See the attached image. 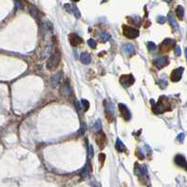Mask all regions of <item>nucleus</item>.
Here are the masks:
<instances>
[{"mask_svg":"<svg viewBox=\"0 0 187 187\" xmlns=\"http://www.w3.org/2000/svg\"><path fill=\"white\" fill-rule=\"evenodd\" d=\"M170 109V105L169 103V99L166 96H161L159 98L158 102L155 104V107L153 108V111L154 113H162V112H165L167 111Z\"/></svg>","mask_w":187,"mask_h":187,"instance_id":"nucleus-1","label":"nucleus"},{"mask_svg":"<svg viewBox=\"0 0 187 187\" xmlns=\"http://www.w3.org/2000/svg\"><path fill=\"white\" fill-rule=\"evenodd\" d=\"M60 59H61V54H60V51L56 50L54 53L51 54L50 56L49 60L47 61V64H46V67H47V69L48 70H53L56 69V67L59 65V62H60Z\"/></svg>","mask_w":187,"mask_h":187,"instance_id":"nucleus-2","label":"nucleus"},{"mask_svg":"<svg viewBox=\"0 0 187 187\" xmlns=\"http://www.w3.org/2000/svg\"><path fill=\"white\" fill-rule=\"evenodd\" d=\"M122 31H124V35L128 38H136L140 35V31L137 28L128 26V25H124L122 26Z\"/></svg>","mask_w":187,"mask_h":187,"instance_id":"nucleus-3","label":"nucleus"},{"mask_svg":"<svg viewBox=\"0 0 187 187\" xmlns=\"http://www.w3.org/2000/svg\"><path fill=\"white\" fill-rule=\"evenodd\" d=\"M120 82L124 87H130L135 82V78L131 74H126V75H122L120 78Z\"/></svg>","mask_w":187,"mask_h":187,"instance_id":"nucleus-4","label":"nucleus"},{"mask_svg":"<svg viewBox=\"0 0 187 187\" xmlns=\"http://www.w3.org/2000/svg\"><path fill=\"white\" fill-rule=\"evenodd\" d=\"M175 40H170V38H167L163 41L162 43L160 45V50L161 51H169L170 49H172V48L175 46Z\"/></svg>","mask_w":187,"mask_h":187,"instance_id":"nucleus-5","label":"nucleus"},{"mask_svg":"<svg viewBox=\"0 0 187 187\" xmlns=\"http://www.w3.org/2000/svg\"><path fill=\"white\" fill-rule=\"evenodd\" d=\"M183 67H178V68L174 69L171 72V75H170V80L174 82H177L182 79V73H183Z\"/></svg>","mask_w":187,"mask_h":187,"instance_id":"nucleus-6","label":"nucleus"},{"mask_svg":"<svg viewBox=\"0 0 187 187\" xmlns=\"http://www.w3.org/2000/svg\"><path fill=\"white\" fill-rule=\"evenodd\" d=\"M60 94H61V95L67 96V97H68V96L72 95V89H71V87H70L69 83L67 82H65L62 85H61Z\"/></svg>","mask_w":187,"mask_h":187,"instance_id":"nucleus-7","label":"nucleus"},{"mask_svg":"<svg viewBox=\"0 0 187 187\" xmlns=\"http://www.w3.org/2000/svg\"><path fill=\"white\" fill-rule=\"evenodd\" d=\"M169 61L167 57H159V58H156V59L153 61V65L159 69L167 67L169 65Z\"/></svg>","mask_w":187,"mask_h":187,"instance_id":"nucleus-8","label":"nucleus"},{"mask_svg":"<svg viewBox=\"0 0 187 187\" xmlns=\"http://www.w3.org/2000/svg\"><path fill=\"white\" fill-rule=\"evenodd\" d=\"M105 111H106V114L109 118V117H113L114 112H115V107L114 104L111 101H105Z\"/></svg>","mask_w":187,"mask_h":187,"instance_id":"nucleus-9","label":"nucleus"},{"mask_svg":"<svg viewBox=\"0 0 187 187\" xmlns=\"http://www.w3.org/2000/svg\"><path fill=\"white\" fill-rule=\"evenodd\" d=\"M119 109H120V112L122 116V118L126 121H129L130 118H131V113H130L129 109H128L126 106L121 103V104H119Z\"/></svg>","mask_w":187,"mask_h":187,"instance_id":"nucleus-10","label":"nucleus"},{"mask_svg":"<svg viewBox=\"0 0 187 187\" xmlns=\"http://www.w3.org/2000/svg\"><path fill=\"white\" fill-rule=\"evenodd\" d=\"M68 40L72 46H78V45H80L82 42V38L80 36H78L77 34H70L68 37Z\"/></svg>","mask_w":187,"mask_h":187,"instance_id":"nucleus-11","label":"nucleus"},{"mask_svg":"<svg viewBox=\"0 0 187 187\" xmlns=\"http://www.w3.org/2000/svg\"><path fill=\"white\" fill-rule=\"evenodd\" d=\"M65 9L67 11H69L70 13H72L75 15L76 18H80V12L78 9V8L76 7L75 5H70V4H67L65 5Z\"/></svg>","mask_w":187,"mask_h":187,"instance_id":"nucleus-12","label":"nucleus"},{"mask_svg":"<svg viewBox=\"0 0 187 187\" xmlns=\"http://www.w3.org/2000/svg\"><path fill=\"white\" fill-rule=\"evenodd\" d=\"M61 77H62V73H56L51 76L50 83H51V85L53 86V88H56V86L58 85V83H59L61 80Z\"/></svg>","mask_w":187,"mask_h":187,"instance_id":"nucleus-13","label":"nucleus"},{"mask_svg":"<svg viewBox=\"0 0 187 187\" xmlns=\"http://www.w3.org/2000/svg\"><path fill=\"white\" fill-rule=\"evenodd\" d=\"M174 161H175L176 165H178L180 167H184L185 163H186L185 157L183 155H182V154H177V155L175 156V159H174Z\"/></svg>","mask_w":187,"mask_h":187,"instance_id":"nucleus-14","label":"nucleus"},{"mask_svg":"<svg viewBox=\"0 0 187 187\" xmlns=\"http://www.w3.org/2000/svg\"><path fill=\"white\" fill-rule=\"evenodd\" d=\"M122 51H124L125 53H133L135 51V47L133 46V44L131 43H125L122 45Z\"/></svg>","mask_w":187,"mask_h":187,"instance_id":"nucleus-15","label":"nucleus"},{"mask_svg":"<svg viewBox=\"0 0 187 187\" xmlns=\"http://www.w3.org/2000/svg\"><path fill=\"white\" fill-rule=\"evenodd\" d=\"M29 12H30V14L33 16L36 20H40L41 14H40V12L38 11V9L33 7V6H30V7H29Z\"/></svg>","mask_w":187,"mask_h":187,"instance_id":"nucleus-16","label":"nucleus"},{"mask_svg":"<svg viewBox=\"0 0 187 187\" xmlns=\"http://www.w3.org/2000/svg\"><path fill=\"white\" fill-rule=\"evenodd\" d=\"M115 148H116V150L119 151V153H122V151H125V150H126L124 144L122 142V140H120V138H117V140H116Z\"/></svg>","mask_w":187,"mask_h":187,"instance_id":"nucleus-17","label":"nucleus"},{"mask_svg":"<svg viewBox=\"0 0 187 187\" xmlns=\"http://www.w3.org/2000/svg\"><path fill=\"white\" fill-rule=\"evenodd\" d=\"M80 61H82L83 64L87 65V64H89L91 62V55L87 53H82L80 54Z\"/></svg>","mask_w":187,"mask_h":187,"instance_id":"nucleus-18","label":"nucleus"},{"mask_svg":"<svg viewBox=\"0 0 187 187\" xmlns=\"http://www.w3.org/2000/svg\"><path fill=\"white\" fill-rule=\"evenodd\" d=\"M176 14H177V17H178L180 20H182L183 19V16H184V9H183L182 6H178V7H177Z\"/></svg>","mask_w":187,"mask_h":187,"instance_id":"nucleus-19","label":"nucleus"},{"mask_svg":"<svg viewBox=\"0 0 187 187\" xmlns=\"http://www.w3.org/2000/svg\"><path fill=\"white\" fill-rule=\"evenodd\" d=\"M101 121L100 120H97L95 124L93 125V130L95 132V133H98V132H100L101 130Z\"/></svg>","mask_w":187,"mask_h":187,"instance_id":"nucleus-20","label":"nucleus"},{"mask_svg":"<svg viewBox=\"0 0 187 187\" xmlns=\"http://www.w3.org/2000/svg\"><path fill=\"white\" fill-rule=\"evenodd\" d=\"M169 20L170 24H171L174 28H175V29L178 28V24H177L176 20H175V18H174V16H173L172 13H169Z\"/></svg>","mask_w":187,"mask_h":187,"instance_id":"nucleus-21","label":"nucleus"},{"mask_svg":"<svg viewBox=\"0 0 187 187\" xmlns=\"http://www.w3.org/2000/svg\"><path fill=\"white\" fill-rule=\"evenodd\" d=\"M82 109L83 111H87L89 109V102L88 100H86V99H82Z\"/></svg>","mask_w":187,"mask_h":187,"instance_id":"nucleus-22","label":"nucleus"},{"mask_svg":"<svg viewBox=\"0 0 187 187\" xmlns=\"http://www.w3.org/2000/svg\"><path fill=\"white\" fill-rule=\"evenodd\" d=\"M80 175H82L83 178H86V177H88L89 175V170L87 169V166L85 167H83L82 169V171H80Z\"/></svg>","mask_w":187,"mask_h":187,"instance_id":"nucleus-23","label":"nucleus"},{"mask_svg":"<svg viewBox=\"0 0 187 187\" xmlns=\"http://www.w3.org/2000/svg\"><path fill=\"white\" fill-rule=\"evenodd\" d=\"M147 47H148V49H149V51H155V49H156V45L154 44L153 42H148Z\"/></svg>","mask_w":187,"mask_h":187,"instance_id":"nucleus-24","label":"nucleus"},{"mask_svg":"<svg viewBox=\"0 0 187 187\" xmlns=\"http://www.w3.org/2000/svg\"><path fill=\"white\" fill-rule=\"evenodd\" d=\"M87 43H88V45L92 48V49H95V48L96 47V43H95V41L94 40H92V38H90V40H89L88 41H87Z\"/></svg>","mask_w":187,"mask_h":187,"instance_id":"nucleus-25","label":"nucleus"},{"mask_svg":"<svg viewBox=\"0 0 187 187\" xmlns=\"http://www.w3.org/2000/svg\"><path fill=\"white\" fill-rule=\"evenodd\" d=\"M109 38H111V36H109V34H107V33H102L101 34V40L103 41H108Z\"/></svg>","mask_w":187,"mask_h":187,"instance_id":"nucleus-26","label":"nucleus"},{"mask_svg":"<svg viewBox=\"0 0 187 187\" xmlns=\"http://www.w3.org/2000/svg\"><path fill=\"white\" fill-rule=\"evenodd\" d=\"M184 134L183 133H180L178 135V137H177V140L179 141V142H182L183 140H184Z\"/></svg>","mask_w":187,"mask_h":187,"instance_id":"nucleus-27","label":"nucleus"},{"mask_svg":"<svg viewBox=\"0 0 187 187\" xmlns=\"http://www.w3.org/2000/svg\"><path fill=\"white\" fill-rule=\"evenodd\" d=\"M157 21H158L159 24H164V22H166V18L163 17V16H158V18H157Z\"/></svg>","mask_w":187,"mask_h":187,"instance_id":"nucleus-28","label":"nucleus"},{"mask_svg":"<svg viewBox=\"0 0 187 187\" xmlns=\"http://www.w3.org/2000/svg\"><path fill=\"white\" fill-rule=\"evenodd\" d=\"M167 85V82H166L165 80H161V82H160V86L162 87V88H165V87Z\"/></svg>","mask_w":187,"mask_h":187,"instance_id":"nucleus-29","label":"nucleus"},{"mask_svg":"<svg viewBox=\"0 0 187 187\" xmlns=\"http://www.w3.org/2000/svg\"><path fill=\"white\" fill-rule=\"evenodd\" d=\"M175 53H176V55H180V48L179 46L176 47V50H175Z\"/></svg>","mask_w":187,"mask_h":187,"instance_id":"nucleus-30","label":"nucleus"},{"mask_svg":"<svg viewBox=\"0 0 187 187\" xmlns=\"http://www.w3.org/2000/svg\"><path fill=\"white\" fill-rule=\"evenodd\" d=\"M185 57H186V60H187V48L185 49Z\"/></svg>","mask_w":187,"mask_h":187,"instance_id":"nucleus-31","label":"nucleus"},{"mask_svg":"<svg viewBox=\"0 0 187 187\" xmlns=\"http://www.w3.org/2000/svg\"><path fill=\"white\" fill-rule=\"evenodd\" d=\"M184 167H185V169L187 170V162L185 163V165H184Z\"/></svg>","mask_w":187,"mask_h":187,"instance_id":"nucleus-32","label":"nucleus"},{"mask_svg":"<svg viewBox=\"0 0 187 187\" xmlns=\"http://www.w3.org/2000/svg\"><path fill=\"white\" fill-rule=\"evenodd\" d=\"M94 187H99V185L98 184H95V185H94Z\"/></svg>","mask_w":187,"mask_h":187,"instance_id":"nucleus-33","label":"nucleus"},{"mask_svg":"<svg viewBox=\"0 0 187 187\" xmlns=\"http://www.w3.org/2000/svg\"><path fill=\"white\" fill-rule=\"evenodd\" d=\"M164 1H166V2H170V0H164Z\"/></svg>","mask_w":187,"mask_h":187,"instance_id":"nucleus-34","label":"nucleus"},{"mask_svg":"<svg viewBox=\"0 0 187 187\" xmlns=\"http://www.w3.org/2000/svg\"><path fill=\"white\" fill-rule=\"evenodd\" d=\"M74 2H78V1H80V0H73Z\"/></svg>","mask_w":187,"mask_h":187,"instance_id":"nucleus-35","label":"nucleus"}]
</instances>
